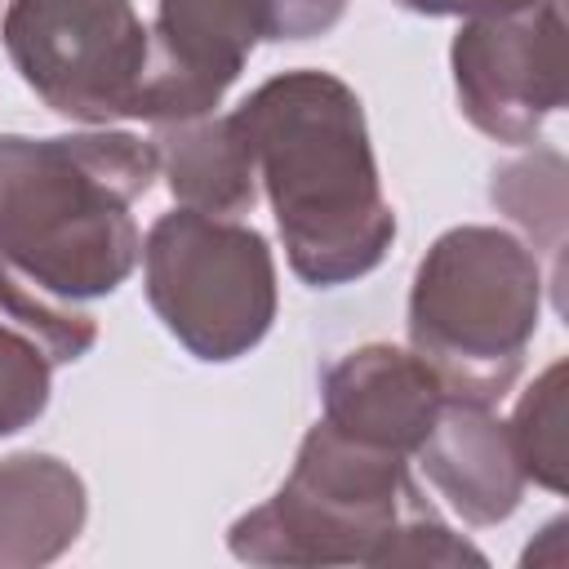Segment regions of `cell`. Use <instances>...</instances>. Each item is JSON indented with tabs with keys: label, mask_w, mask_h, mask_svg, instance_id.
Listing matches in <instances>:
<instances>
[{
	"label": "cell",
	"mask_w": 569,
	"mask_h": 569,
	"mask_svg": "<svg viewBox=\"0 0 569 569\" xmlns=\"http://www.w3.org/2000/svg\"><path fill=\"white\" fill-rule=\"evenodd\" d=\"M160 164L124 129L0 133V311L53 365H76L98 342L84 302L116 293L142 262L133 204Z\"/></svg>",
	"instance_id": "6da1fadb"
},
{
	"label": "cell",
	"mask_w": 569,
	"mask_h": 569,
	"mask_svg": "<svg viewBox=\"0 0 569 569\" xmlns=\"http://www.w3.org/2000/svg\"><path fill=\"white\" fill-rule=\"evenodd\" d=\"M236 120L253 147L289 271L311 289H338L382 267L396 209L382 196L356 89L316 67L280 71L236 107Z\"/></svg>",
	"instance_id": "7a4b0ae2"
},
{
	"label": "cell",
	"mask_w": 569,
	"mask_h": 569,
	"mask_svg": "<svg viewBox=\"0 0 569 569\" xmlns=\"http://www.w3.org/2000/svg\"><path fill=\"white\" fill-rule=\"evenodd\" d=\"M538 316L542 262L502 227H449L413 267L409 351L431 365L445 396L498 405L525 369Z\"/></svg>",
	"instance_id": "3957f363"
},
{
	"label": "cell",
	"mask_w": 569,
	"mask_h": 569,
	"mask_svg": "<svg viewBox=\"0 0 569 569\" xmlns=\"http://www.w3.org/2000/svg\"><path fill=\"white\" fill-rule=\"evenodd\" d=\"M422 511L436 507L409 476L405 453L360 445L320 418L280 489L227 529V547L236 560L271 569H382L400 525Z\"/></svg>",
	"instance_id": "277c9868"
},
{
	"label": "cell",
	"mask_w": 569,
	"mask_h": 569,
	"mask_svg": "<svg viewBox=\"0 0 569 569\" xmlns=\"http://www.w3.org/2000/svg\"><path fill=\"white\" fill-rule=\"evenodd\" d=\"M142 289L160 325L204 365L249 356L280 302L267 236L182 204L142 240Z\"/></svg>",
	"instance_id": "5b68a950"
},
{
	"label": "cell",
	"mask_w": 569,
	"mask_h": 569,
	"mask_svg": "<svg viewBox=\"0 0 569 569\" xmlns=\"http://www.w3.org/2000/svg\"><path fill=\"white\" fill-rule=\"evenodd\" d=\"M0 44L49 111L93 129L133 120L151 53L133 0H9Z\"/></svg>",
	"instance_id": "8992f818"
},
{
	"label": "cell",
	"mask_w": 569,
	"mask_h": 569,
	"mask_svg": "<svg viewBox=\"0 0 569 569\" xmlns=\"http://www.w3.org/2000/svg\"><path fill=\"white\" fill-rule=\"evenodd\" d=\"M342 13L347 0H156L133 120L164 124L209 116L262 40H311L333 31Z\"/></svg>",
	"instance_id": "52a82bcc"
},
{
	"label": "cell",
	"mask_w": 569,
	"mask_h": 569,
	"mask_svg": "<svg viewBox=\"0 0 569 569\" xmlns=\"http://www.w3.org/2000/svg\"><path fill=\"white\" fill-rule=\"evenodd\" d=\"M449 67L458 107L485 138L507 147L533 142L569 93L560 0L462 18L449 44Z\"/></svg>",
	"instance_id": "ba28073f"
},
{
	"label": "cell",
	"mask_w": 569,
	"mask_h": 569,
	"mask_svg": "<svg viewBox=\"0 0 569 569\" xmlns=\"http://www.w3.org/2000/svg\"><path fill=\"white\" fill-rule=\"evenodd\" d=\"M320 400L333 431L413 458L445 400V387L418 351L365 342L320 373Z\"/></svg>",
	"instance_id": "9c48e42d"
},
{
	"label": "cell",
	"mask_w": 569,
	"mask_h": 569,
	"mask_svg": "<svg viewBox=\"0 0 569 569\" xmlns=\"http://www.w3.org/2000/svg\"><path fill=\"white\" fill-rule=\"evenodd\" d=\"M427 485L462 525H502L525 498V471L511 449L507 422L493 418V405L445 396L422 445L413 449Z\"/></svg>",
	"instance_id": "30bf717a"
},
{
	"label": "cell",
	"mask_w": 569,
	"mask_h": 569,
	"mask_svg": "<svg viewBox=\"0 0 569 569\" xmlns=\"http://www.w3.org/2000/svg\"><path fill=\"white\" fill-rule=\"evenodd\" d=\"M151 129L156 133L147 142L156 151V164L164 173L169 196L182 209L213 213V218L253 213L262 187H258L253 147H249L236 111L164 120V124H151Z\"/></svg>",
	"instance_id": "8fae6325"
},
{
	"label": "cell",
	"mask_w": 569,
	"mask_h": 569,
	"mask_svg": "<svg viewBox=\"0 0 569 569\" xmlns=\"http://www.w3.org/2000/svg\"><path fill=\"white\" fill-rule=\"evenodd\" d=\"M89 493L71 462L53 453L0 458V569H40L76 547Z\"/></svg>",
	"instance_id": "7c38bea8"
},
{
	"label": "cell",
	"mask_w": 569,
	"mask_h": 569,
	"mask_svg": "<svg viewBox=\"0 0 569 569\" xmlns=\"http://www.w3.org/2000/svg\"><path fill=\"white\" fill-rule=\"evenodd\" d=\"M489 200L525 227L533 240V253H551V289L560 307V284H565V156L556 147H533L529 156L493 169Z\"/></svg>",
	"instance_id": "4fadbf2b"
},
{
	"label": "cell",
	"mask_w": 569,
	"mask_h": 569,
	"mask_svg": "<svg viewBox=\"0 0 569 569\" xmlns=\"http://www.w3.org/2000/svg\"><path fill=\"white\" fill-rule=\"evenodd\" d=\"M525 480L565 493V360L547 365L507 422Z\"/></svg>",
	"instance_id": "5bb4252c"
},
{
	"label": "cell",
	"mask_w": 569,
	"mask_h": 569,
	"mask_svg": "<svg viewBox=\"0 0 569 569\" xmlns=\"http://www.w3.org/2000/svg\"><path fill=\"white\" fill-rule=\"evenodd\" d=\"M53 391V360L44 347L0 320V436L27 431L44 409Z\"/></svg>",
	"instance_id": "9a60e30c"
},
{
	"label": "cell",
	"mask_w": 569,
	"mask_h": 569,
	"mask_svg": "<svg viewBox=\"0 0 569 569\" xmlns=\"http://www.w3.org/2000/svg\"><path fill=\"white\" fill-rule=\"evenodd\" d=\"M396 4L422 18H476V13H498V9L529 4V0H396Z\"/></svg>",
	"instance_id": "2e32d148"
}]
</instances>
